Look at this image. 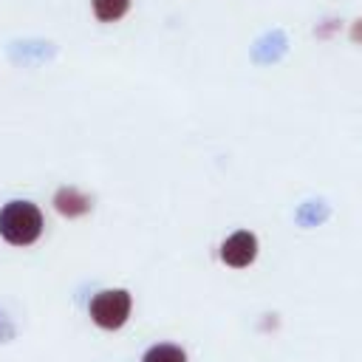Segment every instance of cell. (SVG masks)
<instances>
[{
	"label": "cell",
	"instance_id": "obj_1",
	"mask_svg": "<svg viewBox=\"0 0 362 362\" xmlns=\"http://www.w3.org/2000/svg\"><path fill=\"white\" fill-rule=\"evenodd\" d=\"M42 235V212L31 201H8L0 209V238L11 246H31Z\"/></svg>",
	"mask_w": 362,
	"mask_h": 362
},
{
	"label": "cell",
	"instance_id": "obj_2",
	"mask_svg": "<svg viewBox=\"0 0 362 362\" xmlns=\"http://www.w3.org/2000/svg\"><path fill=\"white\" fill-rule=\"evenodd\" d=\"M130 308H133V297L124 288H107V291H99V294L90 297L88 314L99 328L116 331L127 322Z\"/></svg>",
	"mask_w": 362,
	"mask_h": 362
},
{
	"label": "cell",
	"instance_id": "obj_3",
	"mask_svg": "<svg viewBox=\"0 0 362 362\" xmlns=\"http://www.w3.org/2000/svg\"><path fill=\"white\" fill-rule=\"evenodd\" d=\"M221 263L229 269H246L255 263L257 257V235L249 229H238L232 232L223 243H221Z\"/></svg>",
	"mask_w": 362,
	"mask_h": 362
},
{
	"label": "cell",
	"instance_id": "obj_4",
	"mask_svg": "<svg viewBox=\"0 0 362 362\" xmlns=\"http://www.w3.org/2000/svg\"><path fill=\"white\" fill-rule=\"evenodd\" d=\"M90 206H93L90 195H85L76 187H59L57 195H54V209L65 218H82V215L90 212Z\"/></svg>",
	"mask_w": 362,
	"mask_h": 362
},
{
	"label": "cell",
	"instance_id": "obj_5",
	"mask_svg": "<svg viewBox=\"0 0 362 362\" xmlns=\"http://www.w3.org/2000/svg\"><path fill=\"white\" fill-rule=\"evenodd\" d=\"M130 0H90V11L99 23H116L127 14Z\"/></svg>",
	"mask_w": 362,
	"mask_h": 362
},
{
	"label": "cell",
	"instance_id": "obj_6",
	"mask_svg": "<svg viewBox=\"0 0 362 362\" xmlns=\"http://www.w3.org/2000/svg\"><path fill=\"white\" fill-rule=\"evenodd\" d=\"M141 362H187V351L175 342H156L144 351Z\"/></svg>",
	"mask_w": 362,
	"mask_h": 362
},
{
	"label": "cell",
	"instance_id": "obj_7",
	"mask_svg": "<svg viewBox=\"0 0 362 362\" xmlns=\"http://www.w3.org/2000/svg\"><path fill=\"white\" fill-rule=\"evenodd\" d=\"M351 40H354V42H362V17L354 20V25H351Z\"/></svg>",
	"mask_w": 362,
	"mask_h": 362
}]
</instances>
